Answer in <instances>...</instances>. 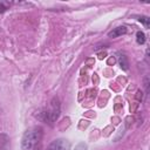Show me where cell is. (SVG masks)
<instances>
[{"label":"cell","instance_id":"obj_7","mask_svg":"<svg viewBox=\"0 0 150 150\" xmlns=\"http://www.w3.org/2000/svg\"><path fill=\"white\" fill-rule=\"evenodd\" d=\"M120 63H121V67L124 69V70H127L128 69V61H127V57L124 56V55H121V57H120Z\"/></svg>","mask_w":150,"mask_h":150},{"label":"cell","instance_id":"obj_4","mask_svg":"<svg viewBox=\"0 0 150 150\" xmlns=\"http://www.w3.org/2000/svg\"><path fill=\"white\" fill-rule=\"evenodd\" d=\"M127 33V28L125 27H116V28H114L111 32H109V36L110 38H117V36H120V35H122V34H125Z\"/></svg>","mask_w":150,"mask_h":150},{"label":"cell","instance_id":"obj_3","mask_svg":"<svg viewBox=\"0 0 150 150\" xmlns=\"http://www.w3.org/2000/svg\"><path fill=\"white\" fill-rule=\"evenodd\" d=\"M69 148H70V143H69L67 139L60 138V139L53 141V142L48 145L47 150H69Z\"/></svg>","mask_w":150,"mask_h":150},{"label":"cell","instance_id":"obj_5","mask_svg":"<svg viewBox=\"0 0 150 150\" xmlns=\"http://www.w3.org/2000/svg\"><path fill=\"white\" fill-rule=\"evenodd\" d=\"M0 150H8V136L6 134L0 135Z\"/></svg>","mask_w":150,"mask_h":150},{"label":"cell","instance_id":"obj_2","mask_svg":"<svg viewBox=\"0 0 150 150\" xmlns=\"http://www.w3.org/2000/svg\"><path fill=\"white\" fill-rule=\"evenodd\" d=\"M42 114V118L48 122L49 124H53V122H55L60 115V104H59V100L57 98H54L52 102H50V105L45 109Z\"/></svg>","mask_w":150,"mask_h":150},{"label":"cell","instance_id":"obj_11","mask_svg":"<svg viewBox=\"0 0 150 150\" xmlns=\"http://www.w3.org/2000/svg\"><path fill=\"white\" fill-rule=\"evenodd\" d=\"M145 91L146 93L149 91V89H148V77H145Z\"/></svg>","mask_w":150,"mask_h":150},{"label":"cell","instance_id":"obj_9","mask_svg":"<svg viewBox=\"0 0 150 150\" xmlns=\"http://www.w3.org/2000/svg\"><path fill=\"white\" fill-rule=\"evenodd\" d=\"M87 149V146L83 144V143H81V144H79L77 146H76V149L75 150H86Z\"/></svg>","mask_w":150,"mask_h":150},{"label":"cell","instance_id":"obj_1","mask_svg":"<svg viewBox=\"0 0 150 150\" xmlns=\"http://www.w3.org/2000/svg\"><path fill=\"white\" fill-rule=\"evenodd\" d=\"M42 137V129L40 127H35L33 129L27 130L21 139L22 150H36Z\"/></svg>","mask_w":150,"mask_h":150},{"label":"cell","instance_id":"obj_12","mask_svg":"<svg viewBox=\"0 0 150 150\" xmlns=\"http://www.w3.org/2000/svg\"><path fill=\"white\" fill-rule=\"evenodd\" d=\"M38 150H41V149H40V148H39V149H38Z\"/></svg>","mask_w":150,"mask_h":150},{"label":"cell","instance_id":"obj_6","mask_svg":"<svg viewBox=\"0 0 150 150\" xmlns=\"http://www.w3.org/2000/svg\"><path fill=\"white\" fill-rule=\"evenodd\" d=\"M136 41L139 45H143L145 42V35H144L143 32H137V34H136Z\"/></svg>","mask_w":150,"mask_h":150},{"label":"cell","instance_id":"obj_8","mask_svg":"<svg viewBox=\"0 0 150 150\" xmlns=\"http://www.w3.org/2000/svg\"><path fill=\"white\" fill-rule=\"evenodd\" d=\"M138 20H139L141 22H143L145 27H149V21H150V19H149L148 16H139Z\"/></svg>","mask_w":150,"mask_h":150},{"label":"cell","instance_id":"obj_10","mask_svg":"<svg viewBox=\"0 0 150 150\" xmlns=\"http://www.w3.org/2000/svg\"><path fill=\"white\" fill-rule=\"evenodd\" d=\"M5 11H6V7H4V5L0 4V12L2 13V12H5Z\"/></svg>","mask_w":150,"mask_h":150}]
</instances>
